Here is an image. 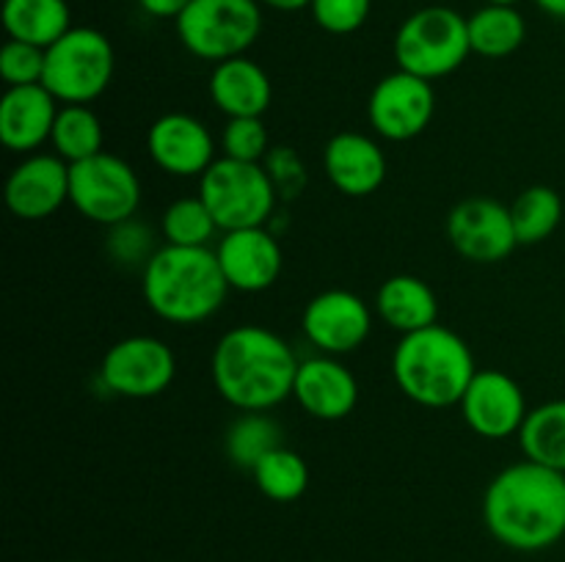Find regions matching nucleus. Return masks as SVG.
Masks as SVG:
<instances>
[{"instance_id":"nucleus-1","label":"nucleus","mask_w":565,"mask_h":562,"mask_svg":"<svg viewBox=\"0 0 565 562\" xmlns=\"http://www.w3.org/2000/svg\"><path fill=\"white\" fill-rule=\"evenodd\" d=\"M483 521L508 549H552L565 538V474L527 457L502 468L483 494Z\"/></svg>"},{"instance_id":"nucleus-2","label":"nucleus","mask_w":565,"mask_h":562,"mask_svg":"<svg viewBox=\"0 0 565 562\" xmlns=\"http://www.w3.org/2000/svg\"><path fill=\"white\" fill-rule=\"evenodd\" d=\"M298 358L276 331L265 325H237L215 345L210 375L221 400L241 413H268L292 397Z\"/></svg>"},{"instance_id":"nucleus-3","label":"nucleus","mask_w":565,"mask_h":562,"mask_svg":"<svg viewBox=\"0 0 565 562\" xmlns=\"http://www.w3.org/2000/svg\"><path fill=\"white\" fill-rule=\"evenodd\" d=\"M141 292L154 317L174 325H196L224 306L230 284L210 246H160L141 270Z\"/></svg>"},{"instance_id":"nucleus-4","label":"nucleus","mask_w":565,"mask_h":562,"mask_svg":"<svg viewBox=\"0 0 565 562\" xmlns=\"http://www.w3.org/2000/svg\"><path fill=\"white\" fill-rule=\"evenodd\" d=\"M392 375L403 395L423 408L458 406L478 375L467 339L447 325L401 336L392 353Z\"/></svg>"},{"instance_id":"nucleus-5","label":"nucleus","mask_w":565,"mask_h":562,"mask_svg":"<svg viewBox=\"0 0 565 562\" xmlns=\"http://www.w3.org/2000/svg\"><path fill=\"white\" fill-rule=\"evenodd\" d=\"M472 55L467 17L450 6H425L403 20L395 33L397 69L425 80H439L461 69Z\"/></svg>"},{"instance_id":"nucleus-6","label":"nucleus","mask_w":565,"mask_h":562,"mask_svg":"<svg viewBox=\"0 0 565 562\" xmlns=\"http://www.w3.org/2000/svg\"><path fill=\"white\" fill-rule=\"evenodd\" d=\"M116 53L97 28H70L44 58L42 86L61 105H88L103 97L114 80Z\"/></svg>"},{"instance_id":"nucleus-7","label":"nucleus","mask_w":565,"mask_h":562,"mask_svg":"<svg viewBox=\"0 0 565 562\" xmlns=\"http://www.w3.org/2000/svg\"><path fill=\"white\" fill-rule=\"evenodd\" d=\"M177 36L182 47L202 61H221L246 55L263 33L259 0H191L177 17Z\"/></svg>"},{"instance_id":"nucleus-8","label":"nucleus","mask_w":565,"mask_h":562,"mask_svg":"<svg viewBox=\"0 0 565 562\" xmlns=\"http://www.w3.org/2000/svg\"><path fill=\"white\" fill-rule=\"evenodd\" d=\"M199 196L221 231L268 226L279 196L263 163L218 158L199 176Z\"/></svg>"},{"instance_id":"nucleus-9","label":"nucleus","mask_w":565,"mask_h":562,"mask_svg":"<svg viewBox=\"0 0 565 562\" xmlns=\"http://www.w3.org/2000/svg\"><path fill=\"white\" fill-rule=\"evenodd\" d=\"M70 204L86 220L116 226L136 218L141 207V180L127 160L99 152L70 165Z\"/></svg>"},{"instance_id":"nucleus-10","label":"nucleus","mask_w":565,"mask_h":562,"mask_svg":"<svg viewBox=\"0 0 565 562\" xmlns=\"http://www.w3.org/2000/svg\"><path fill=\"white\" fill-rule=\"evenodd\" d=\"M105 389L127 400H149L174 383L177 356L158 336H127L108 347L99 364Z\"/></svg>"},{"instance_id":"nucleus-11","label":"nucleus","mask_w":565,"mask_h":562,"mask_svg":"<svg viewBox=\"0 0 565 562\" xmlns=\"http://www.w3.org/2000/svg\"><path fill=\"white\" fill-rule=\"evenodd\" d=\"M434 114V83L403 69L381 77L367 99L370 127L386 141H412L423 136Z\"/></svg>"},{"instance_id":"nucleus-12","label":"nucleus","mask_w":565,"mask_h":562,"mask_svg":"<svg viewBox=\"0 0 565 562\" xmlns=\"http://www.w3.org/2000/svg\"><path fill=\"white\" fill-rule=\"evenodd\" d=\"M447 237L463 259L475 264H497L519 246L511 207L489 196L458 202L447 215Z\"/></svg>"},{"instance_id":"nucleus-13","label":"nucleus","mask_w":565,"mask_h":562,"mask_svg":"<svg viewBox=\"0 0 565 562\" xmlns=\"http://www.w3.org/2000/svg\"><path fill=\"white\" fill-rule=\"evenodd\" d=\"M301 328L323 356H348L367 342L373 309L351 290H326L307 303Z\"/></svg>"},{"instance_id":"nucleus-14","label":"nucleus","mask_w":565,"mask_h":562,"mask_svg":"<svg viewBox=\"0 0 565 562\" xmlns=\"http://www.w3.org/2000/svg\"><path fill=\"white\" fill-rule=\"evenodd\" d=\"M458 408L467 428L489 441L519 435L530 413L522 386L502 369H478Z\"/></svg>"},{"instance_id":"nucleus-15","label":"nucleus","mask_w":565,"mask_h":562,"mask_svg":"<svg viewBox=\"0 0 565 562\" xmlns=\"http://www.w3.org/2000/svg\"><path fill=\"white\" fill-rule=\"evenodd\" d=\"M147 152L163 174L191 180L215 163V138L202 119L191 114H163L147 132Z\"/></svg>"},{"instance_id":"nucleus-16","label":"nucleus","mask_w":565,"mask_h":562,"mask_svg":"<svg viewBox=\"0 0 565 562\" xmlns=\"http://www.w3.org/2000/svg\"><path fill=\"white\" fill-rule=\"evenodd\" d=\"M215 257H218L230 290L237 292L270 290L285 268L279 237L274 235L270 226L224 231L215 246Z\"/></svg>"},{"instance_id":"nucleus-17","label":"nucleus","mask_w":565,"mask_h":562,"mask_svg":"<svg viewBox=\"0 0 565 562\" xmlns=\"http://www.w3.org/2000/svg\"><path fill=\"white\" fill-rule=\"evenodd\" d=\"M70 202V163L58 154H28L6 180V207L20 220H44Z\"/></svg>"},{"instance_id":"nucleus-18","label":"nucleus","mask_w":565,"mask_h":562,"mask_svg":"<svg viewBox=\"0 0 565 562\" xmlns=\"http://www.w3.org/2000/svg\"><path fill=\"white\" fill-rule=\"evenodd\" d=\"M292 397L303 413L320 422L351 417L359 402V380L337 356H312L298 364Z\"/></svg>"},{"instance_id":"nucleus-19","label":"nucleus","mask_w":565,"mask_h":562,"mask_svg":"<svg viewBox=\"0 0 565 562\" xmlns=\"http://www.w3.org/2000/svg\"><path fill=\"white\" fill-rule=\"evenodd\" d=\"M323 171L342 196H373L386 180V154L364 132H337L323 147Z\"/></svg>"},{"instance_id":"nucleus-20","label":"nucleus","mask_w":565,"mask_h":562,"mask_svg":"<svg viewBox=\"0 0 565 562\" xmlns=\"http://www.w3.org/2000/svg\"><path fill=\"white\" fill-rule=\"evenodd\" d=\"M61 102L39 86L6 88L0 99V141L9 152L33 154L50 141Z\"/></svg>"},{"instance_id":"nucleus-21","label":"nucleus","mask_w":565,"mask_h":562,"mask_svg":"<svg viewBox=\"0 0 565 562\" xmlns=\"http://www.w3.org/2000/svg\"><path fill=\"white\" fill-rule=\"evenodd\" d=\"M210 99L226 119H246V116H265L274 99L270 77L257 61L248 55L221 61L213 66L207 83Z\"/></svg>"},{"instance_id":"nucleus-22","label":"nucleus","mask_w":565,"mask_h":562,"mask_svg":"<svg viewBox=\"0 0 565 562\" xmlns=\"http://www.w3.org/2000/svg\"><path fill=\"white\" fill-rule=\"evenodd\" d=\"M375 314L401 336L439 323V298L434 287L412 273L390 275L375 295Z\"/></svg>"},{"instance_id":"nucleus-23","label":"nucleus","mask_w":565,"mask_h":562,"mask_svg":"<svg viewBox=\"0 0 565 562\" xmlns=\"http://www.w3.org/2000/svg\"><path fill=\"white\" fill-rule=\"evenodd\" d=\"M3 28L9 39L47 50L75 25L66 0H6Z\"/></svg>"},{"instance_id":"nucleus-24","label":"nucleus","mask_w":565,"mask_h":562,"mask_svg":"<svg viewBox=\"0 0 565 562\" xmlns=\"http://www.w3.org/2000/svg\"><path fill=\"white\" fill-rule=\"evenodd\" d=\"M467 25L472 53L483 55V58H508L527 39V22L516 6L486 3L483 9L467 17Z\"/></svg>"},{"instance_id":"nucleus-25","label":"nucleus","mask_w":565,"mask_h":562,"mask_svg":"<svg viewBox=\"0 0 565 562\" xmlns=\"http://www.w3.org/2000/svg\"><path fill=\"white\" fill-rule=\"evenodd\" d=\"M524 457L565 474V400L533 408L519 430Z\"/></svg>"},{"instance_id":"nucleus-26","label":"nucleus","mask_w":565,"mask_h":562,"mask_svg":"<svg viewBox=\"0 0 565 562\" xmlns=\"http://www.w3.org/2000/svg\"><path fill=\"white\" fill-rule=\"evenodd\" d=\"M55 154L70 165L105 152L103 121L88 105H61L55 116L53 136H50Z\"/></svg>"},{"instance_id":"nucleus-27","label":"nucleus","mask_w":565,"mask_h":562,"mask_svg":"<svg viewBox=\"0 0 565 562\" xmlns=\"http://www.w3.org/2000/svg\"><path fill=\"white\" fill-rule=\"evenodd\" d=\"M519 246H539L550 240L563 220V198L550 185H530L511 204Z\"/></svg>"},{"instance_id":"nucleus-28","label":"nucleus","mask_w":565,"mask_h":562,"mask_svg":"<svg viewBox=\"0 0 565 562\" xmlns=\"http://www.w3.org/2000/svg\"><path fill=\"white\" fill-rule=\"evenodd\" d=\"M254 485L259 494L268 496L270 501H296L307 494L309 488V466L301 457V452L290 450V446H276L274 452L263 457L257 466L252 468Z\"/></svg>"},{"instance_id":"nucleus-29","label":"nucleus","mask_w":565,"mask_h":562,"mask_svg":"<svg viewBox=\"0 0 565 562\" xmlns=\"http://www.w3.org/2000/svg\"><path fill=\"white\" fill-rule=\"evenodd\" d=\"M276 446H281V430L268 413H241L230 424L224 439L226 457L237 468H248V472Z\"/></svg>"},{"instance_id":"nucleus-30","label":"nucleus","mask_w":565,"mask_h":562,"mask_svg":"<svg viewBox=\"0 0 565 562\" xmlns=\"http://www.w3.org/2000/svg\"><path fill=\"white\" fill-rule=\"evenodd\" d=\"M215 231H221L218 224L199 193L171 202L160 218V235H163L166 246L207 248Z\"/></svg>"},{"instance_id":"nucleus-31","label":"nucleus","mask_w":565,"mask_h":562,"mask_svg":"<svg viewBox=\"0 0 565 562\" xmlns=\"http://www.w3.org/2000/svg\"><path fill=\"white\" fill-rule=\"evenodd\" d=\"M108 229L110 235L108 240H105V248H108V253L114 257V262L127 264V268L141 264L143 270L149 259L158 253L160 246L154 242V231L149 229L147 224H141V220H121V224L108 226Z\"/></svg>"},{"instance_id":"nucleus-32","label":"nucleus","mask_w":565,"mask_h":562,"mask_svg":"<svg viewBox=\"0 0 565 562\" xmlns=\"http://www.w3.org/2000/svg\"><path fill=\"white\" fill-rule=\"evenodd\" d=\"M221 149H224V158L243 160V163H263L265 154L270 152V138L263 116L226 119Z\"/></svg>"},{"instance_id":"nucleus-33","label":"nucleus","mask_w":565,"mask_h":562,"mask_svg":"<svg viewBox=\"0 0 565 562\" xmlns=\"http://www.w3.org/2000/svg\"><path fill=\"white\" fill-rule=\"evenodd\" d=\"M44 58H47V50L9 39L0 50V77L6 88L39 86L44 80Z\"/></svg>"},{"instance_id":"nucleus-34","label":"nucleus","mask_w":565,"mask_h":562,"mask_svg":"<svg viewBox=\"0 0 565 562\" xmlns=\"http://www.w3.org/2000/svg\"><path fill=\"white\" fill-rule=\"evenodd\" d=\"M309 11H312L315 22L326 33L348 36V33H356L367 22L370 11H373V0H312Z\"/></svg>"},{"instance_id":"nucleus-35","label":"nucleus","mask_w":565,"mask_h":562,"mask_svg":"<svg viewBox=\"0 0 565 562\" xmlns=\"http://www.w3.org/2000/svg\"><path fill=\"white\" fill-rule=\"evenodd\" d=\"M263 169L274 182L276 196L290 198V202L301 196L309 182L307 165L292 147H270V152L263 160Z\"/></svg>"},{"instance_id":"nucleus-36","label":"nucleus","mask_w":565,"mask_h":562,"mask_svg":"<svg viewBox=\"0 0 565 562\" xmlns=\"http://www.w3.org/2000/svg\"><path fill=\"white\" fill-rule=\"evenodd\" d=\"M188 3H191V0H138V6H141L149 17H158V20H177V17L185 11Z\"/></svg>"},{"instance_id":"nucleus-37","label":"nucleus","mask_w":565,"mask_h":562,"mask_svg":"<svg viewBox=\"0 0 565 562\" xmlns=\"http://www.w3.org/2000/svg\"><path fill=\"white\" fill-rule=\"evenodd\" d=\"M259 3L276 11H301V9H309L312 0H259Z\"/></svg>"},{"instance_id":"nucleus-38","label":"nucleus","mask_w":565,"mask_h":562,"mask_svg":"<svg viewBox=\"0 0 565 562\" xmlns=\"http://www.w3.org/2000/svg\"><path fill=\"white\" fill-rule=\"evenodd\" d=\"M541 11H546L550 17H557V20H565V0H535Z\"/></svg>"},{"instance_id":"nucleus-39","label":"nucleus","mask_w":565,"mask_h":562,"mask_svg":"<svg viewBox=\"0 0 565 562\" xmlns=\"http://www.w3.org/2000/svg\"><path fill=\"white\" fill-rule=\"evenodd\" d=\"M486 3H500V6H516L519 0H486Z\"/></svg>"},{"instance_id":"nucleus-40","label":"nucleus","mask_w":565,"mask_h":562,"mask_svg":"<svg viewBox=\"0 0 565 562\" xmlns=\"http://www.w3.org/2000/svg\"><path fill=\"white\" fill-rule=\"evenodd\" d=\"M70 562H86V560H70Z\"/></svg>"}]
</instances>
